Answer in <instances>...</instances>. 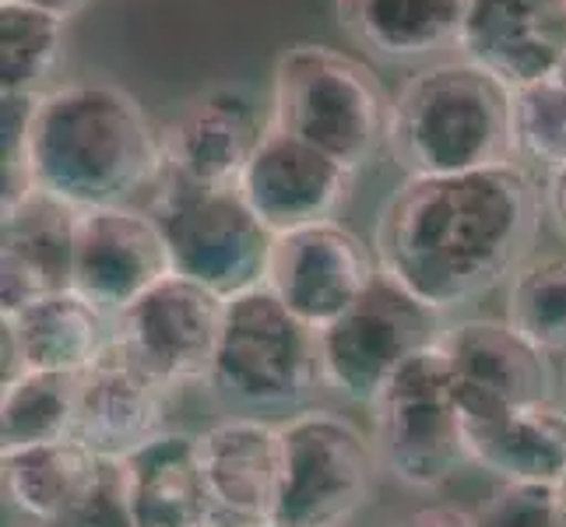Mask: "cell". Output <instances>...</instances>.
<instances>
[{"label":"cell","mask_w":566,"mask_h":527,"mask_svg":"<svg viewBox=\"0 0 566 527\" xmlns=\"http://www.w3.org/2000/svg\"><path fill=\"white\" fill-rule=\"evenodd\" d=\"M542 214V180L517 162L408 176L380 208L374 253L384 275L447 317L532 261Z\"/></svg>","instance_id":"obj_1"},{"label":"cell","mask_w":566,"mask_h":527,"mask_svg":"<svg viewBox=\"0 0 566 527\" xmlns=\"http://www.w3.org/2000/svg\"><path fill=\"white\" fill-rule=\"evenodd\" d=\"M29 187L74 211L130 204L163 176V138L145 106L109 82H74L35 99Z\"/></svg>","instance_id":"obj_2"},{"label":"cell","mask_w":566,"mask_h":527,"mask_svg":"<svg viewBox=\"0 0 566 527\" xmlns=\"http://www.w3.org/2000/svg\"><path fill=\"white\" fill-rule=\"evenodd\" d=\"M387 151L405 176L511 166V88L464 56L419 67L390 95Z\"/></svg>","instance_id":"obj_3"},{"label":"cell","mask_w":566,"mask_h":527,"mask_svg":"<svg viewBox=\"0 0 566 527\" xmlns=\"http://www.w3.org/2000/svg\"><path fill=\"white\" fill-rule=\"evenodd\" d=\"M268 120L359 172L387 148L390 95L356 56L324 43H292L271 71Z\"/></svg>","instance_id":"obj_4"},{"label":"cell","mask_w":566,"mask_h":527,"mask_svg":"<svg viewBox=\"0 0 566 527\" xmlns=\"http://www.w3.org/2000/svg\"><path fill=\"white\" fill-rule=\"evenodd\" d=\"M324 383L321 338L268 285L226 299V324L208 387L243 412H289Z\"/></svg>","instance_id":"obj_5"},{"label":"cell","mask_w":566,"mask_h":527,"mask_svg":"<svg viewBox=\"0 0 566 527\" xmlns=\"http://www.w3.org/2000/svg\"><path fill=\"white\" fill-rule=\"evenodd\" d=\"M282 429V489L271 527H345L377 482V446L331 408H300Z\"/></svg>","instance_id":"obj_6"},{"label":"cell","mask_w":566,"mask_h":527,"mask_svg":"<svg viewBox=\"0 0 566 527\" xmlns=\"http://www.w3.org/2000/svg\"><path fill=\"white\" fill-rule=\"evenodd\" d=\"M148 211L163 229L177 275L226 299L261 285L271 232L237 187H201L163 172L151 187Z\"/></svg>","instance_id":"obj_7"},{"label":"cell","mask_w":566,"mask_h":527,"mask_svg":"<svg viewBox=\"0 0 566 527\" xmlns=\"http://www.w3.org/2000/svg\"><path fill=\"white\" fill-rule=\"evenodd\" d=\"M369 412L380 467L408 489H440L468 464L451 366L440 341L416 351Z\"/></svg>","instance_id":"obj_8"},{"label":"cell","mask_w":566,"mask_h":527,"mask_svg":"<svg viewBox=\"0 0 566 527\" xmlns=\"http://www.w3.org/2000/svg\"><path fill=\"white\" fill-rule=\"evenodd\" d=\"M443 330L447 317L440 309L426 306L405 285L377 271L363 299L317 335L324 383L345 401L374 408L390 377L416 351L437 345Z\"/></svg>","instance_id":"obj_9"},{"label":"cell","mask_w":566,"mask_h":527,"mask_svg":"<svg viewBox=\"0 0 566 527\" xmlns=\"http://www.w3.org/2000/svg\"><path fill=\"white\" fill-rule=\"evenodd\" d=\"M226 324V296L187 275H166L124 314H116V348L163 387L208 383Z\"/></svg>","instance_id":"obj_10"},{"label":"cell","mask_w":566,"mask_h":527,"mask_svg":"<svg viewBox=\"0 0 566 527\" xmlns=\"http://www.w3.org/2000/svg\"><path fill=\"white\" fill-rule=\"evenodd\" d=\"M377 271V253L335 219L271 236L261 285L321 335L363 299Z\"/></svg>","instance_id":"obj_11"},{"label":"cell","mask_w":566,"mask_h":527,"mask_svg":"<svg viewBox=\"0 0 566 527\" xmlns=\"http://www.w3.org/2000/svg\"><path fill=\"white\" fill-rule=\"evenodd\" d=\"M172 271L177 267L151 211L134 204L77 211L71 288L103 306L106 314H124L134 299H142Z\"/></svg>","instance_id":"obj_12"},{"label":"cell","mask_w":566,"mask_h":527,"mask_svg":"<svg viewBox=\"0 0 566 527\" xmlns=\"http://www.w3.org/2000/svg\"><path fill=\"white\" fill-rule=\"evenodd\" d=\"M440 348L451 366L461 422H482L521 404L553 401L549 356L532 348L506 320H454Z\"/></svg>","instance_id":"obj_13"},{"label":"cell","mask_w":566,"mask_h":527,"mask_svg":"<svg viewBox=\"0 0 566 527\" xmlns=\"http://www.w3.org/2000/svg\"><path fill=\"white\" fill-rule=\"evenodd\" d=\"M353 183L356 172L348 166L268 120L237 190L271 236H282L303 225L335 222L353 198Z\"/></svg>","instance_id":"obj_14"},{"label":"cell","mask_w":566,"mask_h":527,"mask_svg":"<svg viewBox=\"0 0 566 527\" xmlns=\"http://www.w3.org/2000/svg\"><path fill=\"white\" fill-rule=\"evenodd\" d=\"M566 53V0H468L458 56L506 88L553 77Z\"/></svg>","instance_id":"obj_15"},{"label":"cell","mask_w":566,"mask_h":527,"mask_svg":"<svg viewBox=\"0 0 566 527\" xmlns=\"http://www.w3.org/2000/svg\"><path fill=\"white\" fill-rule=\"evenodd\" d=\"M198 461L214 524L271 527L282 489V429L261 415H232L198 433Z\"/></svg>","instance_id":"obj_16"},{"label":"cell","mask_w":566,"mask_h":527,"mask_svg":"<svg viewBox=\"0 0 566 527\" xmlns=\"http://www.w3.org/2000/svg\"><path fill=\"white\" fill-rule=\"evenodd\" d=\"M268 130L240 92H205L177 109L159 130L163 172L201 187H237Z\"/></svg>","instance_id":"obj_17"},{"label":"cell","mask_w":566,"mask_h":527,"mask_svg":"<svg viewBox=\"0 0 566 527\" xmlns=\"http://www.w3.org/2000/svg\"><path fill=\"white\" fill-rule=\"evenodd\" d=\"M169 394V387L113 345L88 373H82L74 440L85 443L95 457L124 461L166 433Z\"/></svg>","instance_id":"obj_18"},{"label":"cell","mask_w":566,"mask_h":527,"mask_svg":"<svg viewBox=\"0 0 566 527\" xmlns=\"http://www.w3.org/2000/svg\"><path fill=\"white\" fill-rule=\"evenodd\" d=\"M116 341V317L61 288L4 317V380L43 369V373H88Z\"/></svg>","instance_id":"obj_19"},{"label":"cell","mask_w":566,"mask_h":527,"mask_svg":"<svg viewBox=\"0 0 566 527\" xmlns=\"http://www.w3.org/2000/svg\"><path fill=\"white\" fill-rule=\"evenodd\" d=\"M74 219V208L39 190L4 208V250H0V314L4 317L50 292L71 288Z\"/></svg>","instance_id":"obj_20"},{"label":"cell","mask_w":566,"mask_h":527,"mask_svg":"<svg viewBox=\"0 0 566 527\" xmlns=\"http://www.w3.org/2000/svg\"><path fill=\"white\" fill-rule=\"evenodd\" d=\"M134 527H211L214 506L198 461V436L159 433L124 457Z\"/></svg>","instance_id":"obj_21"},{"label":"cell","mask_w":566,"mask_h":527,"mask_svg":"<svg viewBox=\"0 0 566 527\" xmlns=\"http://www.w3.org/2000/svg\"><path fill=\"white\" fill-rule=\"evenodd\" d=\"M468 0H335V14L359 50L384 64H426L458 50Z\"/></svg>","instance_id":"obj_22"},{"label":"cell","mask_w":566,"mask_h":527,"mask_svg":"<svg viewBox=\"0 0 566 527\" xmlns=\"http://www.w3.org/2000/svg\"><path fill=\"white\" fill-rule=\"evenodd\" d=\"M468 464L503 482L559 485L566 475V408L556 401L521 404L511 412L461 422Z\"/></svg>","instance_id":"obj_23"},{"label":"cell","mask_w":566,"mask_h":527,"mask_svg":"<svg viewBox=\"0 0 566 527\" xmlns=\"http://www.w3.org/2000/svg\"><path fill=\"white\" fill-rule=\"evenodd\" d=\"M103 457H95L85 443L61 440L43 446H25V451L0 454V472H4V493L14 510L25 517L50 524L61 517L67 506L77 503L88 485L99 475Z\"/></svg>","instance_id":"obj_24"},{"label":"cell","mask_w":566,"mask_h":527,"mask_svg":"<svg viewBox=\"0 0 566 527\" xmlns=\"http://www.w3.org/2000/svg\"><path fill=\"white\" fill-rule=\"evenodd\" d=\"M77 394H82V373L25 369V373L4 380V394H0V454L71 440L77 425Z\"/></svg>","instance_id":"obj_25"},{"label":"cell","mask_w":566,"mask_h":527,"mask_svg":"<svg viewBox=\"0 0 566 527\" xmlns=\"http://www.w3.org/2000/svg\"><path fill=\"white\" fill-rule=\"evenodd\" d=\"M64 56V18L22 0H0V92L43 95Z\"/></svg>","instance_id":"obj_26"},{"label":"cell","mask_w":566,"mask_h":527,"mask_svg":"<svg viewBox=\"0 0 566 527\" xmlns=\"http://www.w3.org/2000/svg\"><path fill=\"white\" fill-rule=\"evenodd\" d=\"M506 324L542 356H566V257H532L506 288Z\"/></svg>","instance_id":"obj_27"},{"label":"cell","mask_w":566,"mask_h":527,"mask_svg":"<svg viewBox=\"0 0 566 527\" xmlns=\"http://www.w3.org/2000/svg\"><path fill=\"white\" fill-rule=\"evenodd\" d=\"M514 162L535 176H553L566 166V85L542 77L511 92Z\"/></svg>","instance_id":"obj_28"},{"label":"cell","mask_w":566,"mask_h":527,"mask_svg":"<svg viewBox=\"0 0 566 527\" xmlns=\"http://www.w3.org/2000/svg\"><path fill=\"white\" fill-rule=\"evenodd\" d=\"M482 527H566L556 485H528L503 482L500 489L482 503Z\"/></svg>","instance_id":"obj_29"},{"label":"cell","mask_w":566,"mask_h":527,"mask_svg":"<svg viewBox=\"0 0 566 527\" xmlns=\"http://www.w3.org/2000/svg\"><path fill=\"white\" fill-rule=\"evenodd\" d=\"M43 527H134L130 503H127L124 461L103 457L99 475H95V482L77 496V503L67 506L61 517Z\"/></svg>","instance_id":"obj_30"},{"label":"cell","mask_w":566,"mask_h":527,"mask_svg":"<svg viewBox=\"0 0 566 527\" xmlns=\"http://www.w3.org/2000/svg\"><path fill=\"white\" fill-rule=\"evenodd\" d=\"M398 527H482L479 514L461 510V506H426V510L408 514Z\"/></svg>","instance_id":"obj_31"},{"label":"cell","mask_w":566,"mask_h":527,"mask_svg":"<svg viewBox=\"0 0 566 527\" xmlns=\"http://www.w3.org/2000/svg\"><path fill=\"white\" fill-rule=\"evenodd\" d=\"M542 190H545V214H549L556 232L566 240V166L556 169L553 176H545Z\"/></svg>","instance_id":"obj_32"},{"label":"cell","mask_w":566,"mask_h":527,"mask_svg":"<svg viewBox=\"0 0 566 527\" xmlns=\"http://www.w3.org/2000/svg\"><path fill=\"white\" fill-rule=\"evenodd\" d=\"M22 4H32V8H43V11H50V14H56V18H74L77 11H85L92 0H22Z\"/></svg>","instance_id":"obj_33"},{"label":"cell","mask_w":566,"mask_h":527,"mask_svg":"<svg viewBox=\"0 0 566 527\" xmlns=\"http://www.w3.org/2000/svg\"><path fill=\"white\" fill-rule=\"evenodd\" d=\"M556 496H559V506H563V514H566V475H563L559 485H556Z\"/></svg>","instance_id":"obj_34"},{"label":"cell","mask_w":566,"mask_h":527,"mask_svg":"<svg viewBox=\"0 0 566 527\" xmlns=\"http://www.w3.org/2000/svg\"><path fill=\"white\" fill-rule=\"evenodd\" d=\"M556 77L566 85V53H563V64H559V71H556Z\"/></svg>","instance_id":"obj_35"},{"label":"cell","mask_w":566,"mask_h":527,"mask_svg":"<svg viewBox=\"0 0 566 527\" xmlns=\"http://www.w3.org/2000/svg\"><path fill=\"white\" fill-rule=\"evenodd\" d=\"M211 527H226V524H211Z\"/></svg>","instance_id":"obj_36"}]
</instances>
